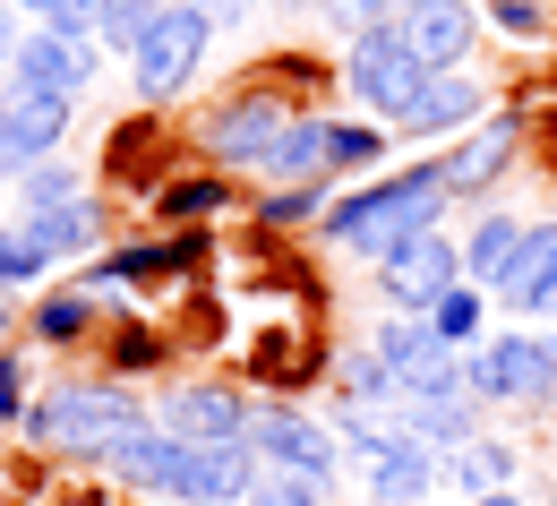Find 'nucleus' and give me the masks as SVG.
Returning a JSON list of instances; mask_svg holds the SVG:
<instances>
[{
  "mask_svg": "<svg viewBox=\"0 0 557 506\" xmlns=\"http://www.w3.org/2000/svg\"><path fill=\"white\" fill-rule=\"evenodd\" d=\"M404 35H412L420 70H463L472 44H481V9H463V0H420V9H404Z\"/></svg>",
  "mask_w": 557,
  "mask_h": 506,
  "instance_id": "obj_17",
  "label": "nucleus"
},
{
  "mask_svg": "<svg viewBox=\"0 0 557 506\" xmlns=\"http://www.w3.org/2000/svg\"><path fill=\"white\" fill-rule=\"evenodd\" d=\"M129 421H146V404L121 386V378H70V386H52V395H35L26 404V437L35 446H61V455H77V464H95V446L112 430H129Z\"/></svg>",
  "mask_w": 557,
  "mask_h": 506,
  "instance_id": "obj_2",
  "label": "nucleus"
},
{
  "mask_svg": "<svg viewBox=\"0 0 557 506\" xmlns=\"http://www.w3.org/2000/svg\"><path fill=\"white\" fill-rule=\"evenodd\" d=\"M207 44H214V17L198 0H163L154 9V26H146V44L129 52V86H138V103H172V95H189V77L207 70Z\"/></svg>",
  "mask_w": 557,
  "mask_h": 506,
  "instance_id": "obj_3",
  "label": "nucleus"
},
{
  "mask_svg": "<svg viewBox=\"0 0 557 506\" xmlns=\"http://www.w3.org/2000/svg\"><path fill=\"white\" fill-rule=\"evenodd\" d=\"M369 344H377V353L395 361L404 395H412V386H437V378H455V369H463V353H455V344H446V335L429 326V309H395V318H386V326H377Z\"/></svg>",
  "mask_w": 557,
  "mask_h": 506,
  "instance_id": "obj_15",
  "label": "nucleus"
},
{
  "mask_svg": "<svg viewBox=\"0 0 557 506\" xmlns=\"http://www.w3.org/2000/svg\"><path fill=\"white\" fill-rule=\"evenodd\" d=\"M0 61H17V26H9V0H0Z\"/></svg>",
  "mask_w": 557,
  "mask_h": 506,
  "instance_id": "obj_39",
  "label": "nucleus"
},
{
  "mask_svg": "<svg viewBox=\"0 0 557 506\" xmlns=\"http://www.w3.org/2000/svg\"><path fill=\"white\" fill-rule=\"evenodd\" d=\"M154 9H163V0H103V26H95V52H121V61H129V52L146 44V26H154Z\"/></svg>",
  "mask_w": 557,
  "mask_h": 506,
  "instance_id": "obj_30",
  "label": "nucleus"
},
{
  "mask_svg": "<svg viewBox=\"0 0 557 506\" xmlns=\"http://www.w3.org/2000/svg\"><path fill=\"white\" fill-rule=\"evenodd\" d=\"M377 155H386V129H369V121H335L326 172H377Z\"/></svg>",
  "mask_w": 557,
  "mask_h": 506,
  "instance_id": "obj_31",
  "label": "nucleus"
},
{
  "mask_svg": "<svg viewBox=\"0 0 557 506\" xmlns=\"http://www.w3.org/2000/svg\"><path fill=\"white\" fill-rule=\"evenodd\" d=\"M318 9H326V17L344 26V35H360V26H377V17H404L395 0H318Z\"/></svg>",
  "mask_w": 557,
  "mask_h": 506,
  "instance_id": "obj_36",
  "label": "nucleus"
},
{
  "mask_svg": "<svg viewBox=\"0 0 557 506\" xmlns=\"http://www.w3.org/2000/svg\"><path fill=\"white\" fill-rule=\"evenodd\" d=\"M549 292H557V223H523V249H515V267H506V284H497V309L541 318Z\"/></svg>",
  "mask_w": 557,
  "mask_h": 506,
  "instance_id": "obj_18",
  "label": "nucleus"
},
{
  "mask_svg": "<svg viewBox=\"0 0 557 506\" xmlns=\"http://www.w3.org/2000/svg\"><path fill=\"white\" fill-rule=\"evenodd\" d=\"M154 353H163L154 335H121V369H146V361H154Z\"/></svg>",
  "mask_w": 557,
  "mask_h": 506,
  "instance_id": "obj_37",
  "label": "nucleus"
},
{
  "mask_svg": "<svg viewBox=\"0 0 557 506\" xmlns=\"http://www.w3.org/2000/svg\"><path fill=\"white\" fill-rule=\"evenodd\" d=\"M420 52L412 35H404V17H377V26H360L344 35V86L360 95V112H377V121H395L404 103L420 95Z\"/></svg>",
  "mask_w": 557,
  "mask_h": 506,
  "instance_id": "obj_4",
  "label": "nucleus"
},
{
  "mask_svg": "<svg viewBox=\"0 0 557 506\" xmlns=\"http://www.w3.org/2000/svg\"><path fill=\"white\" fill-rule=\"evenodd\" d=\"M515 472H523V446L515 437H463L455 446V464H446V481L463 490V498H481V490H515Z\"/></svg>",
  "mask_w": 557,
  "mask_h": 506,
  "instance_id": "obj_21",
  "label": "nucleus"
},
{
  "mask_svg": "<svg viewBox=\"0 0 557 506\" xmlns=\"http://www.w3.org/2000/svg\"><path fill=\"white\" fill-rule=\"evenodd\" d=\"M198 9H207L214 26H240V17H249V9H258V0H198Z\"/></svg>",
  "mask_w": 557,
  "mask_h": 506,
  "instance_id": "obj_38",
  "label": "nucleus"
},
{
  "mask_svg": "<svg viewBox=\"0 0 557 506\" xmlns=\"http://www.w3.org/2000/svg\"><path fill=\"white\" fill-rule=\"evenodd\" d=\"M429 326H437L455 353H472V344H481V326H488V292L463 275L455 292H437V300H429Z\"/></svg>",
  "mask_w": 557,
  "mask_h": 506,
  "instance_id": "obj_27",
  "label": "nucleus"
},
{
  "mask_svg": "<svg viewBox=\"0 0 557 506\" xmlns=\"http://www.w3.org/2000/svg\"><path fill=\"white\" fill-rule=\"evenodd\" d=\"M437 481H446V446H429L420 430H395L386 446L360 455V490H369V506H429Z\"/></svg>",
  "mask_w": 557,
  "mask_h": 506,
  "instance_id": "obj_10",
  "label": "nucleus"
},
{
  "mask_svg": "<svg viewBox=\"0 0 557 506\" xmlns=\"http://www.w3.org/2000/svg\"><path fill=\"white\" fill-rule=\"evenodd\" d=\"M404 430H420L429 446H463V437H481V386H472V369H455V378H437V386H412L404 404Z\"/></svg>",
  "mask_w": 557,
  "mask_h": 506,
  "instance_id": "obj_14",
  "label": "nucleus"
},
{
  "mask_svg": "<svg viewBox=\"0 0 557 506\" xmlns=\"http://www.w3.org/2000/svg\"><path fill=\"white\" fill-rule=\"evenodd\" d=\"M283 121H292V103L267 95V86H249V95H223L207 121H198V146H207L223 172H267V146L283 138Z\"/></svg>",
  "mask_w": 557,
  "mask_h": 506,
  "instance_id": "obj_6",
  "label": "nucleus"
},
{
  "mask_svg": "<svg viewBox=\"0 0 557 506\" xmlns=\"http://www.w3.org/2000/svg\"><path fill=\"white\" fill-rule=\"evenodd\" d=\"M249 446L267 464H283V472H309V481H335V464H344L335 421H309L292 404H249Z\"/></svg>",
  "mask_w": 557,
  "mask_h": 506,
  "instance_id": "obj_8",
  "label": "nucleus"
},
{
  "mask_svg": "<svg viewBox=\"0 0 557 506\" xmlns=\"http://www.w3.org/2000/svg\"><path fill=\"white\" fill-rule=\"evenodd\" d=\"M395 9H420V0H395Z\"/></svg>",
  "mask_w": 557,
  "mask_h": 506,
  "instance_id": "obj_44",
  "label": "nucleus"
},
{
  "mask_svg": "<svg viewBox=\"0 0 557 506\" xmlns=\"http://www.w3.org/2000/svg\"><path fill=\"white\" fill-rule=\"evenodd\" d=\"M26 232H35V240H44V258L61 267V258H95L112 223H103L95 198H70V207H52V215H26Z\"/></svg>",
  "mask_w": 557,
  "mask_h": 506,
  "instance_id": "obj_22",
  "label": "nucleus"
},
{
  "mask_svg": "<svg viewBox=\"0 0 557 506\" xmlns=\"http://www.w3.org/2000/svg\"><path fill=\"white\" fill-rule=\"evenodd\" d=\"M70 198H86V181H77L61 155L35 163V172H17V207H26V215H52V207H70Z\"/></svg>",
  "mask_w": 557,
  "mask_h": 506,
  "instance_id": "obj_28",
  "label": "nucleus"
},
{
  "mask_svg": "<svg viewBox=\"0 0 557 506\" xmlns=\"http://www.w3.org/2000/svg\"><path fill=\"white\" fill-rule=\"evenodd\" d=\"M481 112H488V86L472 70H429V77H420V95L395 112V129L429 146V138H463Z\"/></svg>",
  "mask_w": 557,
  "mask_h": 506,
  "instance_id": "obj_12",
  "label": "nucleus"
},
{
  "mask_svg": "<svg viewBox=\"0 0 557 506\" xmlns=\"http://www.w3.org/2000/svg\"><path fill=\"white\" fill-rule=\"evenodd\" d=\"M26 326H35V344H86V335H95V292H86V284L44 292Z\"/></svg>",
  "mask_w": 557,
  "mask_h": 506,
  "instance_id": "obj_26",
  "label": "nucleus"
},
{
  "mask_svg": "<svg viewBox=\"0 0 557 506\" xmlns=\"http://www.w3.org/2000/svg\"><path fill=\"white\" fill-rule=\"evenodd\" d=\"M488 26L497 35H549V9L541 0H488Z\"/></svg>",
  "mask_w": 557,
  "mask_h": 506,
  "instance_id": "obj_33",
  "label": "nucleus"
},
{
  "mask_svg": "<svg viewBox=\"0 0 557 506\" xmlns=\"http://www.w3.org/2000/svg\"><path fill=\"white\" fill-rule=\"evenodd\" d=\"M369 275H377V292H386L395 309H429L437 292L463 284V240H446V223H420L386 258H369Z\"/></svg>",
  "mask_w": 557,
  "mask_h": 506,
  "instance_id": "obj_5",
  "label": "nucleus"
},
{
  "mask_svg": "<svg viewBox=\"0 0 557 506\" xmlns=\"http://www.w3.org/2000/svg\"><path fill=\"white\" fill-rule=\"evenodd\" d=\"M44 267H52L44 240H35L26 223H0V292H35V284H44Z\"/></svg>",
  "mask_w": 557,
  "mask_h": 506,
  "instance_id": "obj_29",
  "label": "nucleus"
},
{
  "mask_svg": "<svg viewBox=\"0 0 557 506\" xmlns=\"http://www.w3.org/2000/svg\"><path fill=\"white\" fill-rule=\"evenodd\" d=\"M249 506H326V481H309V472H283V464H267V472L249 481Z\"/></svg>",
  "mask_w": 557,
  "mask_h": 506,
  "instance_id": "obj_32",
  "label": "nucleus"
},
{
  "mask_svg": "<svg viewBox=\"0 0 557 506\" xmlns=\"http://www.w3.org/2000/svg\"><path fill=\"white\" fill-rule=\"evenodd\" d=\"M232 198H240V189H232V172L214 163V172H181V181L154 198V215L163 223H214V215H232Z\"/></svg>",
  "mask_w": 557,
  "mask_h": 506,
  "instance_id": "obj_23",
  "label": "nucleus"
},
{
  "mask_svg": "<svg viewBox=\"0 0 557 506\" xmlns=\"http://www.w3.org/2000/svg\"><path fill=\"white\" fill-rule=\"evenodd\" d=\"M472 506H523V498H515V490H481Z\"/></svg>",
  "mask_w": 557,
  "mask_h": 506,
  "instance_id": "obj_40",
  "label": "nucleus"
},
{
  "mask_svg": "<svg viewBox=\"0 0 557 506\" xmlns=\"http://www.w3.org/2000/svg\"><path fill=\"white\" fill-rule=\"evenodd\" d=\"M541 318H549V326H557V292H549V309H541Z\"/></svg>",
  "mask_w": 557,
  "mask_h": 506,
  "instance_id": "obj_42",
  "label": "nucleus"
},
{
  "mask_svg": "<svg viewBox=\"0 0 557 506\" xmlns=\"http://www.w3.org/2000/svg\"><path fill=\"white\" fill-rule=\"evenodd\" d=\"M17 9H26V17H44V9H52V0H17Z\"/></svg>",
  "mask_w": 557,
  "mask_h": 506,
  "instance_id": "obj_41",
  "label": "nucleus"
},
{
  "mask_svg": "<svg viewBox=\"0 0 557 506\" xmlns=\"http://www.w3.org/2000/svg\"><path fill=\"white\" fill-rule=\"evenodd\" d=\"M154 421H163L172 437H198V446H214V437H249V395H232V386H214V378H189V386L163 395Z\"/></svg>",
  "mask_w": 557,
  "mask_h": 506,
  "instance_id": "obj_16",
  "label": "nucleus"
},
{
  "mask_svg": "<svg viewBox=\"0 0 557 506\" xmlns=\"http://www.w3.org/2000/svg\"><path fill=\"white\" fill-rule=\"evenodd\" d=\"M335 395H351V404H404V378H395V361L377 344H344L335 353Z\"/></svg>",
  "mask_w": 557,
  "mask_h": 506,
  "instance_id": "obj_24",
  "label": "nucleus"
},
{
  "mask_svg": "<svg viewBox=\"0 0 557 506\" xmlns=\"http://www.w3.org/2000/svg\"><path fill=\"white\" fill-rule=\"evenodd\" d=\"M446 207H455V189H446V155H429V163L395 172V181L344 189V198L318 215V232H326L335 249H351V258H386L404 232H420V223H446Z\"/></svg>",
  "mask_w": 557,
  "mask_h": 506,
  "instance_id": "obj_1",
  "label": "nucleus"
},
{
  "mask_svg": "<svg viewBox=\"0 0 557 506\" xmlns=\"http://www.w3.org/2000/svg\"><path fill=\"white\" fill-rule=\"evenodd\" d=\"M70 138V95H35V86H9L0 95V181L52 163Z\"/></svg>",
  "mask_w": 557,
  "mask_h": 506,
  "instance_id": "obj_9",
  "label": "nucleus"
},
{
  "mask_svg": "<svg viewBox=\"0 0 557 506\" xmlns=\"http://www.w3.org/2000/svg\"><path fill=\"white\" fill-rule=\"evenodd\" d=\"M240 506H249V498H240Z\"/></svg>",
  "mask_w": 557,
  "mask_h": 506,
  "instance_id": "obj_45",
  "label": "nucleus"
},
{
  "mask_svg": "<svg viewBox=\"0 0 557 506\" xmlns=\"http://www.w3.org/2000/svg\"><path fill=\"white\" fill-rule=\"evenodd\" d=\"M44 26H61V35H86V44H95V26H103V0H52V9H44Z\"/></svg>",
  "mask_w": 557,
  "mask_h": 506,
  "instance_id": "obj_35",
  "label": "nucleus"
},
{
  "mask_svg": "<svg viewBox=\"0 0 557 506\" xmlns=\"http://www.w3.org/2000/svg\"><path fill=\"white\" fill-rule=\"evenodd\" d=\"M335 207V172H318V181H275L267 198H258V223L267 232H300V223H318Z\"/></svg>",
  "mask_w": 557,
  "mask_h": 506,
  "instance_id": "obj_25",
  "label": "nucleus"
},
{
  "mask_svg": "<svg viewBox=\"0 0 557 506\" xmlns=\"http://www.w3.org/2000/svg\"><path fill=\"white\" fill-rule=\"evenodd\" d=\"M515 249H523V215H497V207H481L472 215V232H463V275L497 300V284H506V267H515Z\"/></svg>",
  "mask_w": 557,
  "mask_h": 506,
  "instance_id": "obj_19",
  "label": "nucleus"
},
{
  "mask_svg": "<svg viewBox=\"0 0 557 506\" xmlns=\"http://www.w3.org/2000/svg\"><path fill=\"white\" fill-rule=\"evenodd\" d=\"M326 146H335V121H326V112H292L283 138L267 146V181H318V172H326Z\"/></svg>",
  "mask_w": 557,
  "mask_h": 506,
  "instance_id": "obj_20",
  "label": "nucleus"
},
{
  "mask_svg": "<svg viewBox=\"0 0 557 506\" xmlns=\"http://www.w3.org/2000/svg\"><path fill=\"white\" fill-rule=\"evenodd\" d=\"M17 86H35V95H86L95 70H103V52L86 44V35H61V26H35V35H17Z\"/></svg>",
  "mask_w": 557,
  "mask_h": 506,
  "instance_id": "obj_13",
  "label": "nucleus"
},
{
  "mask_svg": "<svg viewBox=\"0 0 557 506\" xmlns=\"http://www.w3.org/2000/svg\"><path fill=\"white\" fill-rule=\"evenodd\" d=\"M463 369H472V386H481V404H549V335H523V326H506V335H488V344H472L463 353Z\"/></svg>",
  "mask_w": 557,
  "mask_h": 506,
  "instance_id": "obj_7",
  "label": "nucleus"
},
{
  "mask_svg": "<svg viewBox=\"0 0 557 506\" xmlns=\"http://www.w3.org/2000/svg\"><path fill=\"white\" fill-rule=\"evenodd\" d=\"M26 404H35L26 361H17V353H0V430H9V421H26Z\"/></svg>",
  "mask_w": 557,
  "mask_h": 506,
  "instance_id": "obj_34",
  "label": "nucleus"
},
{
  "mask_svg": "<svg viewBox=\"0 0 557 506\" xmlns=\"http://www.w3.org/2000/svg\"><path fill=\"white\" fill-rule=\"evenodd\" d=\"M515 155H523V121H515V112H497V121H472L463 138L446 146V189H455V207H481L488 189L515 172Z\"/></svg>",
  "mask_w": 557,
  "mask_h": 506,
  "instance_id": "obj_11",
  "label": "nucleus"
},
{
  "mask_svg": "<svg viewBox=\"0 0 557 506\" xmlns=\"http://www.w3.org/2000/svg\"><path fill=\"white\" fill-rule=\"evenodd\" d=\"M283 9H318V0H283Z\"/></svg>",
  "mask_w": 557,
  "mask_h": 506,
  "instance_id": "obj_43",
  "label": "nucleus"
}]
</instances>
